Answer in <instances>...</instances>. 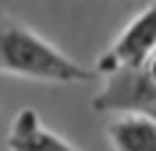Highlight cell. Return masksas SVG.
<instances>
[{
    "label": "cell",
    "instance_id": "cell-1",
    "mask_svg": "<svg viewBox=\"0 0 156 151\" xmlns=\"http://www.w3.org/2000/svg\"><path fill=\"white\" fill-rule=\"evenodd\" d=\"M0 72L47 80V83H88L93 72L74 63L41 36L27 30L19 22L0 17Z\"/></svg>",
    "mask_w": 156,
    "mask_h": 151
},
{
    "label": "cell",
    "instance_id": "cell-2",
    "mask_svg": "<svg viewBox=\"0 0 156 151\" xmlns=\"http://www.w3.org/2000/svg\"><path fill=\"white\" fill-rule=\"evenodd\" d=\"M90 107L99 113H137L156 118V83L145 66H115L107 72V83Z\"/></svg>",
    "mask_w": 156,
    "mask_h": 151
},
{
    "label": "cell",
    "instance_id": "cell-3",
    "mask_svg": "<svg viewBox=\"0 0 156 151\" xmlns=\"http://www.w3.org/2000/svg\"><path fill=\"white\" fill-rule=\"evenodd\" d=\"M156 50V0L129 22V28L118 36L112 50L99 58V72H112L115 66H143Z\"/></svg>",
    "mask_w": 156,
    "mask_h": 151
},
{
    "label": "cell",
    "instance_id": "cell-4",
    "mask_svg": "<svg viewBox=\"0 0 156 151\" xmlns=\"http://www.w3.org/2000/svg\"><path fill=\"white\" fill-rule=\"evenodd\" d=\"M8 151H77L55 132L44 129L36 110H22L8 132Z\"/></svg>",
    "mask_w": 156,
    "mask_h": 151
},
{
    "label": "cell",
    "instance_id": "cell-5",
    "mask_svg": "<svg viewBox=\"0 0 156 151\" xmlns=\"http://www.w3.org/2000/svg\"><path fill=\"white\" fill-rule=\"evenodd\" d=\"M107 138L115 151H156V118L151 116H121L107 127Z\"/></svg>",
    "mask_w": 156,
    "mask_h": 151
},
{
    "label": "cell",
    "instance_id": "cell-6",
    "mask_svg": "<svg viewBox=\"0 0 156 151\" xmlns=\"http://www.w3.org/2000/svg\"><path fill=\"white\" fill-rule=\"evenodd\" d=\"M143 66H145V72L151 74V80H154V83H156V50H154V52H151V55H148V61H145Z\"/></svg>",
    "mask_w": 156,
    "mask_h": 151
}]
</instances>
